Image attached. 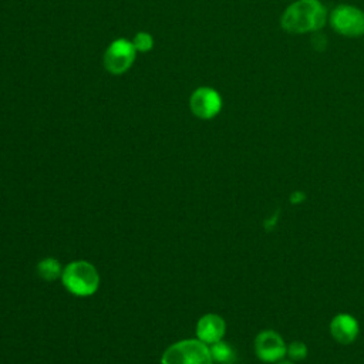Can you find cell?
I'll return each instance as SVG.
<instances>
[{
    "label": "cell",
    "mask_w": 364,
    "mask_h": 364,
    "mask_svg": "<svg viewBox=\"0 0 364 364\" xmlns=\"http://www.w3.org/2000/svg\"><path fill=\"white\" fill-rule=\"evenodd\" d=\"M328 11L320 0H297L283 11L280 26L290 34L316 33L326 26Z\"/></svg>",
    "instance_id": "obj_1"
},
{
    "label": "cell",
    "mask_w": 364,
    "mask_h": 364,
    "mask_svg": "<svg viewBox=\"0 0 364 364\" xmlns=\"http://www.w3.org/2000/svg\"><path fill=\"white\" fill-rule=\"evenodd\" d=\"M61 282L71 294L87 297L97 291L100 286V274L91 263L78 260L68 263L63 269Z\"/></svg>",
    "instance_id": "obj_2"
},
{
    "label": "cell",
    "mask_w": 364,
    "mask_h": 364,
    "mask_svg": "<svg viewBox=\"0 0 364 364\" xmlns=\"http://www.w3.org/2000/svg\"><path fill=\"white\" fill-rule=\"evenodd\" d=\"M161 364H213V360L208 344L189 338L169 346L161 357Z\"/></svg>",
    "instance_id": "obj_3"
},
{
    "label": "cell",
    "mask_w": 364,
    "mask_h": 364,
    "mask_svg": "<svg viewBox=\"0 0 364 364\" xmlns=\"http://www.w3.org/2000/svg\"><path fill=\"white\" fill-rule=\"evenodd\" d=\"M331 28L350 38L364 36V11L351 4L336 6L328 16Z\"/></svg>",
    "instance_id": "obj_4"
},
{
    "label": "cell",
    "mask_w": 364,
    "mask_h": 364,
    "mask_svg": "<svg viewBox=\"0 0 364 364\" xmlns=\"http://www.w3.org/2000/svg\"><path fill=\"white\" fill-rule=\"evenodd\" d=\"M136 57L132 41L127 38L114 40L104 53V67L111 74H122L131 68Z\"/></svg>",
    "instance_id": "obj_5"
},
{
    "label": "cell",
    "mask_w": 364,
    "mask_h": 364,
    "mask_svg": "<svg viewBox=\"0 0 364 364\" xmlns=\"http://www.w3.org/2000/svg\"><path fill=\"white\" fill-rule=\"evenodd\" d=\"M189 107L195 117L200 119H210L220 112L222 97L215 88L199 87L192 92Z\"/></svg>",
    "instance_id": "obj_6"
},
{
    "label": "cell",
    "mask_w": 364,
    "mask_h": 364,
    "mask_svg": "<svg viewBox=\"0 0 364 364\" xmlns=\"http://www.w3.org/2000/svg\"><path fill=\"white\" fill-rule=\"evenodd\" d=\"M287 351V344L277 331L263 330L255 338V353L260 361L277 363Z\"/></svg>",
    "instance_id": "obj_7"
},
{
    "label": "cell",
    "mask_w": 364,
    "mask_h": 364,
    "mask_svg": "<svg viewBox=\"0 0 364 364\" xmlns=\"http://www.w3.org/2000/svg\"><path fill=\"white\" fill-rule=\"evenodd\" d=\"M360 326L355 317L348 313H338L330 321V334L340 344H351L357 340Z\"/></svg>",
    "instance_id": "obj_8"
},
{
    "label": "cell",
    "mask_w": 364,
    "mask_h": 364,
    "mask_svg": "<svg viewBox=\"0 0 364 364\" xmlns=\"http://www.w3.org/2000/svg\"><path fill=\"white\" fill-rule=\"evenodd\" d=\"M226 333L225 320L215 313L202 316L196 324V337L205 344H215L223 338Z\"/></svg>",
    "instance_id": "obj_9"
},
{
    "label": "cell",
    "mask_w": 364,
    "mask_h": 364,
    "mask_svg": "<svg viewBox=\"0 0 364 364\" xmlns=\"http://www.w3.org/2000/svg\"><path fill=\"white\" fill-rule=\"evenodd\" d=\"M209 350H210V355H212L213 363H218V364H233L235 360H236L235 350L232 348V346L229 343H225L223 340H220V341H218L215 344H210Z\"/></svg>",
    "instance_id": "obj_10"
},
{
    "label": "cell",
    "mask_w": 364,
    "mask_h": 364,
    "mask_svg": "<svg viewBox=\"0 0 364 364\" xmlns=\"http://www.w3.org/2000/svg\"><path fill=\"white\" fill-rule=\"evenodd\" d=\"M37 272L40 274V277H43L47 282H53L58 277H61L63 274V269L61 264L57 259L54 257H46L43 259L38 264H37Z\"/></svg>",
    "instance_id": "obj_11"
},
{
    "label": "cell",
    "mask_w": 364,
    "mask_h": 364,
    "mask_svg": "<svg viewBox=\"0 0 364 364\" xmlns=\"http://www.w3.org/2000/svg\"><path fill=\"white\" fill-rule=\"evenodd\" d=\"M132 44H134L136 51L146 53V51H149L154 47V38H152V36L149 33L139 31V33L135 34V37L132 40Z\"/></svg>",
    "instance_id": "obj_12"
},
{
    "label": "cell",
    "mask_w": 364,
    "mask_h": 364,
    "mask_svg": "<svg viewBox=\"0 0 364 364\" xmlns=\"http://www.w3.org/2000/svg\"><path fill=\"white\" fill-rule=\"evenodd\" d=\"M286 354L290 357L293 361H301L307 355V346L303 341H291L287 346Z\"/></svg>",
    "instance_id": "obj_13"
},
{
    "label": "cell",
    "mask_w": 364,
    "mask_h": 364,
    "mask_svg": "<svg viewBox=\"0 0 364 364\" xmlns=\"http://www.w3.org/2000/svg\"><path fill=\"white\" fill-rule=\"evenodd\" d=\"M306 199V193L301 192V191H296L290 195V203L293 205H299V203H303Z\"/></svg>",
    "instance_id": "obj_14"
},
{
    "label": "cell",
    "mask_w": 364,
    "mask_h": 364,
    "mask_svg": "<svg viewBox=\"0 0 364 364\" xmlns=\"http://www.w3.org/2000/svg\"><path fill=\"white\" fill-rule=\"evenodd\" d=\"M277 216H279V212H276L274 215H272V218L269 220L264 222V228L266 229H272V226L276 225V220H277Z\"/></svg>",
    "instance_id": "obj_15"
},
{
    "label": "cell",
    "mask_w": 364,
    "mask_h": 364,
    "mask_svg": "<svg viewBox=\"0 0 364 364\" xmlns=\"http://www.w3.org/2000/svg\"><path fill=\"white\" fill-rule=\"evenodd\" d=\"M277 364H293V363L291 361H282L280 360V361H277Z\"/></svg>",
    "instance_id": "obj_16"
}]
</instances>
